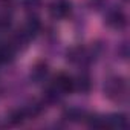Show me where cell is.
Here are the masks:
<instances>
[{
	"instance_id": "9",
	"label": "cell",
	"mask_w": 130,
	"mask_h": 130,
	"mask_svg": "<svg viewBox=\"0 0 130 130\" xmlns=\"http://www.w3.org/2000/svg\"><path fill=\"white\" fill-rule=\"evenodd\" d=\"M23 3L28 8H35V6L40 5V0H23Z\"/></svg>"
},
{
	"instance_id": "8",
	"label": "cell",
	"mask_w": 130,
	"mask_h": 130,
	"mask_svg": "<svg viewBox=\"0 0 130 130\" xmlns=\"http://www.w3.org/2000/svg\"><path fill=\"white\" fill-rule=\"evenodd\" d=\"M66 116H68V119H71V121H80V119H83L84 112L80 110V109H71V110L66 112Z\"/></svg>"
},
{
	"instance_id": "3",
	"label": "cell",
	"mask_w": 130,
	"mask_h": 130,
	"mask_svg": "<svg viewBox=\"0 0 130 130\" xmlns=\"http://www.w3.org/2000/svg\"><path fill=\"white\" fill-rule=\"evenodd\" d=\"M40 28H41V23H40V20H38V17H29L28 20H26V23H25V28L20 31V34L25 37V38H32V37H35L37 35V32L40 31Z\"/></svg>"
},
{
	"instance_id": "6",
	"label": "cell",
	"mask_w": 130,
	"mask_h": 130,
	"mask_svg": "<svg viewBox=\"0 0 130 130\" xmlns=\"http://www.w3.org/2000/svg\"><path fill=\"white\" fill-rule=\"evenodd\" d=\"M15 52V47L11 43H2L0 44V64L2 63H8L12 60Z\"/></svg>"
},
{
	"instance_id": "1",
	"label": "cell",
	"mask_w": 130,
	"mask_h": 130,
	"mask_svg": "<svg viewBox=\"0 0 130 130\" xmlns=\"http://www.w3.org/2000/svg\"><path fill=\"white\" fill-rule=\"evenodd\" d=\"M104 92L110 100L121 103L127 98V83L122 78H118V77L110 78L104 86Z\"/></svg>"
},
{
	"instance_id": "7",
	"label": "cell",
	"mask_w": 130,
	"mask_h": 130,
	"mask_svg": "<svg viewBox=\"0 0 130 130\" xmlns=\"http://www.w3.org/2000/svg\"><path fill=\"white\" fill-rule=\"evenodd\" d=\"M75 89H80L83 92H87L90 89V80L86 75H81L78 80H75Z\"/></svg>"
},
{
	"instance_id": "4",
	"label": "cell",
	"mask_w": 130,
	"mask_h": 130,
	"mask_svg": "<svg viewBox=\"0 0 130 130\" xmlns=\"http://www.w3.org/2000/svg\"><path fill=\"white\" fill-rule=\"evenodd\" d=\"M106 22H107L109 26H112L115 29H121V28H124L127 25V17H125V14L122 11L116 9V11H112V12L107 14Z\"/></svg>"
},
{
	"instance_id": "2",
	"label": "cell",
	"mask_w": 130,
	"mask_h": 130,
	"mask_svg": "<svg viewBox=\"0 0 130 130\" xmlns=\"http://www.w3.org/2000/svg\"><path fill=\"white\" fill-rule=\"evenodd\" d=\"M72 11V3L69 0H52L49 5V14L55 20L66 19Z\"/></svg>"
},
{
	"instance_id": "5",
	"label": "cell",
	"mask_w": 130,
	"mask_h": 130,
	"mask_svg": "<svg viewBox=\"0 0 130 130\" xmlns=\"http://www.w3.org/2000/svg\"><path fill=\"white\" fill-rule=\"evenodd\" d=\"M47 72H49L47 64H46V63H38V64H35V66H34V69H32V72H31V78H32L35 83H41V81L47 77Z\"/></svg>"
}]
</instances>
